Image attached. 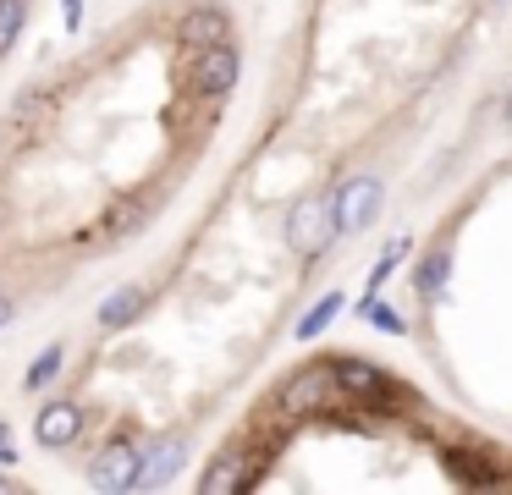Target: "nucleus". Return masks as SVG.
Wrapping results in <instances>:
<instances>
[{"label": "nucleus", "instance_id": "13", "mask_svg": "<svg viewBox=\"0 0 512 495\" xmlns=\"http://www.w3.org/2000/svg\"><path fill=\"white\" fill-rule=\"evenodd\" d=\"M336 314H342V292H325V297H320V303H314V308H309V314H303V319H298V341H314V336H320V330H325V325H331V319H336Z\"/></svg>", "mask_w": 512, "mask_h": 495}, {"label": "nucleus", "instance_id": "14", "mask_svg": "<svg viewBox=\"0 0 512 495\" xmlns=\"http://www.w3.org/2000/svg\"><path fill=\"white\" fill-rule=\"evenodd\" d=\"M28 22V0H0V55H12V44L23 39Z\"/></svg>", "mask_w": 512, "mask_h": 495}, {"label": "nucleus", "instance_id": "22", "mask_svg": "<svg viewBox=\"0 0 512 495\" xmlns=\"http://www.w3.org/2000/svg\"><path fill=\"white\" fill-rule=\"evenodd\" d=\"M507 127H512V94H507Z\"/></svg>", "mask_w": 512, "mask_h": 495}, {"label": "nucleus", "instance_id": "12", "mask_svg": "<svg viewBox=\"0 0 512 495\" xmlns=\"http://www.w3.org/2000/svg\"><path fill=\"white\" fill-rule=\"evenodd\" d=\"M446 275H452V248L424 253V264H419V292H424V297H441V292H446Z\"/></svg>", "mask_w": 512, "mask_h": 495}, {"label": "nucleus", "instance_id": "16", "mask_svg": "<svg viewBox=\"0 0 512 495\" xmlns=\"http://www.w3.org/2000/svg\"><path fill=\"white\" fill-rule=\"evenodd\" d=\"M402 253H408V237H397V242H391L386 253H380V264H375V275H369V286H380V281H386V275H391V270H397V264H402Z\"/></svg>", "mask_w": 512, "mask_h": 495}, {"label": "nucleus", "instance_id": "19", "mask_svg": "<svg viewBox=\"0 0 512 495\" xmlns=\"http://www.w3.org/2000/svg\"><path fill=\"white\" fill-rule=\"evenodd\" d=\"M17 462V446H12V435H6V424H0V468H12Z\"/></svg>", "mask_w": 512, "mask_h": 495}, {"label": "nucleus", "instance_id": "15", "mask_svg": "<svg viewBox=\"0 0 512 495\" xmlns=\"http://www.w3.org/2000/svg\"><path fill=\"white\" fill-rule=\"evenodd\" d=\"M56 374H61V347H45V352H39L34 363H28L23 385H28V391H45V385L56 380Z\"/></svg>", "mask_w": 512, "mask_h": 495}, {"label": "nucleus", "instance_id": "18", "mask_svg": "<svg viewBox=\"0 0 512 495\" xmlns=\"http://www.w3.org/2000/svg\"><path fill=\"white\" fill-rule=\"evenodd\" d=\"M45 116V94H23V105H17V121H39Z\"/></svg>", "mask_w": 512, "mask_h": 495}, {"label": "nucleus", "instance_id": "9", "mask_svg": "<svg viewBox=\"0 0 512 495\" xmlns=\"http://www.w3.org/2000/svg\"><path fill=\"white\" fill-rule=\"evenodd\" d=\"M182 44H199V50H210V44H232V17H226L221 6H199L182 17Z\"/></svg>", "mask_w": 512, "mask_h": 495}, {"label": "nucleus", "instance_id": "6", "mask_svg": "<svg viewBox=\"0 0 512 495\" xmlns=\"http://www.w3.org/2000/svg\"><path fill=\"white\" fill-rule=\"evenodd\" d=\"M133 479H138V446L133 440H111V446H100V457H94V468H89L94 490H133Z\"/></svg>", "mask_w": 512, "mask_h": 495}, {"label": "nucleus", "instance_id": "2", "mask_svg": "<svg viewBox=\"0 0 512 495\" xmlns=\"http://www.w3.org/2000/svg\"><path fill=\"white\" fill-rule=\"evenodd\" d=\"M331 215H336V237H358V231L380 215V182L375 176L342 182V193H331Z\"/></svg>", "mask_w": 512, "mask_h": 495}, {"label": "nucleus", "instance_id": "7", "mask_svg": "<svg viewBox=\"0 0 512 495\" xmlns=\"http://www.w3.org/2000/svg\"><path fill=\"white\" fill-rule=\"evenodd\" d=\"M78 429H83V413H78V402H50L45 413L34 418V435H39V446H72L78 440Z\"/></svg>", "mask_w": 512, "mask_h": 495}, {"label": "nucleus", "instance_id": "17", "mask_svg": "<svg viewBox=\"0 0 512 495\" xmlns=\"http://www.w3.org/2000/svg\"><path fill=\"white\" fill-rule=\"evenodd\" d=\"M364 319H375V325H380V330H402V319H397V314H391V308H386V303H375V297H364Z\"/></svg>", "mask_w": 512, "mask_h": 495}, {"label": "nucleus", "instance_id": "4", "mask_svg": "<svg viewBox=\"0 0 512 495\" xmlns=\"http://www.w3.org/2000/svg\"><path fill=\"white\" fill-rule=\"evenodd\" d=\"M331 391H336V380H331V369H298L287 385H281V396H276V407L287 418H303V413H320L325 402H331Z\"/></svg>", "mask_w": 512, "mask_h": 495}, {"label": "nucleus", "instance_id": "10", "mask_svg": "<svg viewBox=\"0 0 512 495\" xmlns=\"http://www.w3.org/2000/svg\"><path fill=\"white\" fill-rule=\"evenodd\" d=\"M331 380L342 385V391H353V396H369V402H380V396L391 391L386 374H380L375 363H364V358H336L331 363Z\"/></svg>", "mask_w": 512, "mask_h": 495}, {"label": "nucleus", "instance_id": "8", "mask_svg": "<svg viewBox=\"0 0 512 495\" xmlns=\"http://www.w3.org/2000/svg\"><path fill=\"white\" fill-rule=\"evenodd\" d=\"M204 495H226V490H248L254 484V457H243V451H221V457L210 462V473H204Z\"/></svg>", "mask_w": 512, "mask_h": 495}, {"label": "nucleus", "instance_id": "3", "mask_svg": "<svg viewBox=\"0 0 512 495\" xmlns=\"http://www.w3.org/2000/svg\"><path fill=\"white\" fill-rule=\"evenodd\" d=\"M237 88V50L232 44H210L199 61L188 66V94L193 99H226Z\"/></svg>", "mask_w": 512, "mask_h": 495}, {"label": "nucleus", "instance_id": "11", "mask_svg": "<svg viewBox=\"0 0 512 495\" xmlns=\"http://www.w3.org/2000/svg\"><path fill=\"white\" fill-rule=\"evenodd\" d=\"M144 314V286H116L111 297L100 303V330H122Z\"/></svg>", "mask_w": 512, "mask_h": 495}, {"label": "nucleus", "instance_id": "20", "mask_svg": "<svg viewBox=\"0 0 512 495\" xmlns=\"http://www.w3.org/2000/svg\"><path fill=\"white\" fill-rule=\"evenodd\" d=\"M12 314H17V308H12V297H0V325H12Z\"/></svg>", "mask_w": 512, "mask_h": 495}, {"label": "nucleus", "instance_id": "5", "mask_svg": "<svg viewBox=\"0 0 512 495\" xmlns=\"http://www.w3.org/2000/svg\"><path fill=\"white\" fill-rule=\"evenodd\" d=\"M182 457H188V440L182 435H166V440H155V446H144L138 451L133 490H166V484L182 473Z\"/></svg>", "mask_w": 512, "mask_h": 495}, {"label": "nucleus", "instance_id": "1", "mask_svg": "<svg viewBox=\"0 0 512 495\" xmlns=\"http://www.w3.org/2000/svg\"><path fill=\"white\" fill-rule=\"evenodd\" d=\"M336 237V215H331V193H309L292 204L287 215V242L292 253H303V259H314V253H325Z\"/></svg>", "mask_w": 512, "mask_h": 495}, {"label": "nucleus", "instance_id": "21", "mask_svg": "<svg viewBox=\"0 0 512 495\" xmlns=\"http://www.w3.org/2000/svg\"><path fill=\"white\" fill-rule=\"evenodd\" d=\"M6 490H12V479H6V473H0V495H6Z\"/></svg>", "mask_w": 512, "mask_h": 495}]
</instances>
